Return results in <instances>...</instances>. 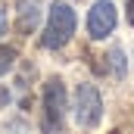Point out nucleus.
<instances>
[{
  "label": "nucleus",
  "mask_w": 134,
  "mask_h": 134,
  "mask_svg": "<svg viewBox=\"0 0 134 134\" xmlns=\"http://www.w3.org/2000/svg\"><path fill=\"white\" fill-rule=\"evenodd\" d=\"M128 22L134 25V0H128Z\"/></svg>",
  "instance_id": "nucleus-8"
},
{
  "label": "nucleus",
  "mask_w": 134,
  "mask_h": 134,
  "mask_svg": "<svg viewBox=\"0 0 134 134\" xmlns=\"http://www.w3.org/2000/svg\"><path fill=\"white\" fill-rule=\"evenodd\" d=\"M16 59H19V53H16V47H0V75H6L9 69L16 66Z\"/></svg>",
  "instance_id": "nucleus-7"
},
{
  "label": "nucleus",
  "mask_w": 134,
  "mask_h": 134,
  "mask_svg": "<svg viewBox=\"0 0 134 134\" xmlns=\"http://www.w3.org/2000/svg\"><path fill=\"white\" fill-rule=\"evenodd\" d=\"M37 19H41V9L34 3H28V0H22L19 3V31H34Z\"/></svg>",
  "instance_id": "nucleus-5"
},
{
  "label": "nucleus",
  "mask_w": 134,
  "mask_h": 134,
  "mask_svg": "<svg viewBox=\"0 0 134 134\" xmlns=\"http://www.w3.org/2000/svg\"><path fill=\"white\" fill-rule=\"evenodd\" d=\"M66 109H69V94H66V84L59 78H50L44 84V131H63L66 125Z\"/></svg>",
  "instance_id": "nucleus-2"
},
{
  "label": "nucleus",
  "mask_w": 134,
  "mask_h": 134,
  "mask_svg": "<svg viewBox=\"0 0 134 134\" xmlns=\"http://www.w3.org/2000/svg\"><path fill=\"white\" fill-rule=\"evenodd\" d=\"M75 25H78L75 9H72L69 3H63V0H56V3L50 6V13H47V28L41 34V44H44L47 50L66 47L69 41H72V34H75Z\"/></svg>",
  "instance_id": "nucleus-1"
},
{
  "label": "nucleus",
  "mask_w": 134,
  "mask_h": 134,
  "mask_svg": "<svg viewBox=\"0 0 134 134\" xmlns=\"http://www.w3.org/2000/svg\"><path fill=\"white\" fill-rule=\"evenodd\" d=\"M103 119V97L94 84H78L75 87V122L81 128H94Z\"/></svg>",
  "instance_id": "nucleus-3"
},
{
  "label": "nucleus",
  "mask_w": 134,
  "mask_h": 134,
  "mask_svg": "<svg viewBox=\"0 0 134 134\" xmlns=\"http://www.w3.org/2000/svg\"><path fill=\"white\" fill-rule=\"evenodd\" d=\"M3 28H6V16L0 13V34H3Z\"/></svg>",
  "instance_id": "nucleus-9"
},
{
  "label": "nucleus",
  "mask_w": 134,
  "mask_h": 134,
  "mask_svg": "<svg viewBox=\"0 0 134 134\" xmlns=\"http://www.w3.org/2000/svg\"><path fill=\"white\" fill-rule=\"evenodd\" d=\"M115 6L109 3V0H97L94 6H91V13H87V34L94 37V41H103V37H109L112 28H115Z\"/></svg>",
  "instance_id": "nucleus-4"
},
{
  "label": "nucleus",
  "mask_w": 134,
  "mask_h": 134,
  "mask_svg": "<svg viewBox=\"0 0 134 134\" xmlns=\"http://www.w3.org/2000/svg\"><path fill=\"white\" fill-rule=\"evenodd\" d=\"M109 66H112V78H125L128 63H125V50L122 47H112L109 50Z\"/></svg>",
  "instance_id": "nucleus-6"
}]
</instances>
